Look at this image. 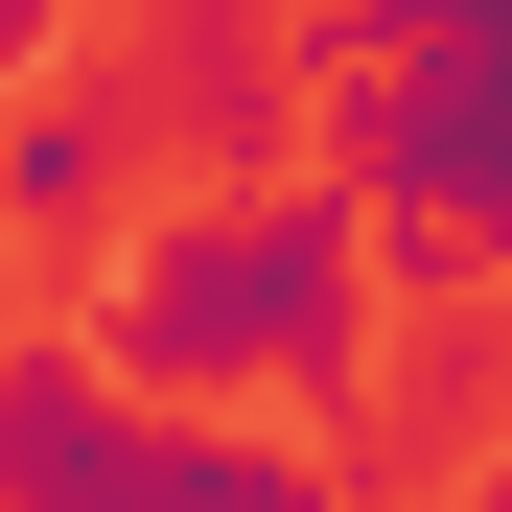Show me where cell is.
I'll use <instances>...</instances> for the list:
<instances>
[{"label": "cell", "instance_id": "cell-1", "mask_svg": "<svg viewBox=\"0 0 512 512\" xmlns=\"http://www.w3.org/2000/svg\"><path fill=\"white\" fill-rule=\"evenodd\" d=\"M373 303H396L373 233L280 163V187L140 210V233L94 256V326H70V350H94L140 419H256V396H280V419H350V396H373Z\"/></svg>", "mask_w": 512, "mask_h": 512}, {"label": "cell", "instance_id": "cell-2", "mask_svg": "<svg viewBox=\"0 0 512 512\" xmlns=\"http://www.w3.org/2000/svg\"><path fill=\"white\" fill-rule=\"evenodd\" d=\"M303 187L373 233V280H512V94L489 70H303Z\"/></svg>", "mask_w": 512, "mask_h": 512}, {"label": "cell", "instance_id": "cell-3", "mask_svg": "<svg viewBox=\"0 0 512 512\" xmlns=\"http://www.w3.org/2000/svg\"><path fill=\"white\" fill-rule=\"evenodd\" d=\"M70 233V256H117L140 233V94L94 70V94H0V256Z\"/></svg>", "mask_w": 512, "mask_h": 512}, {"label": "cell", "instance_id": "cell-4", "mask_svg": "<svg viewBox=\"0 0 512 512\" xmlns=\"http://www.w3.org/2000/svg\"><path fill=\"white\" fill-rule=\"evenodd\" d=\"M280 70H489L512 94V0H303Z\"/></svg>", "mask_w": 512, "mask_h": 512}, {"label": "cell", "instance_id": "cell-5", "mask_svg": "<svg viewBox=\"0 0 512 512\" xmlns=\"http://www.w3.org/2000/svg\"><path fill=\"white\" fill-rule=\"evenodd\" d=\"M303 0H140V70H233V47H280Z\"/></svg>", "mask_w": 512, "mask_h": 512}, {"label": "cell", "instance_id": "cell-6", "mask_svg": "<svg viewBox=\"0 0 512 512\" xmlns=\"http://www.w3.org/2000/svg\"><path fill=\"white\" fill-rule=\"evenodd\" d=\"M326 512H419V489H326ZM466 512H512V466H489V489H466Z\"/></svg>", "mask_w": 512, "mask_h": 512}]
</instances>
